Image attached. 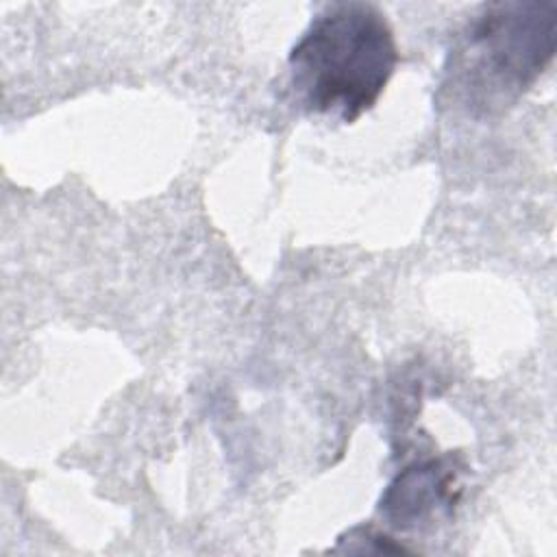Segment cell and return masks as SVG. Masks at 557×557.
I'll use <instances>...</instances> for the list:
<instances>
[{"instance_id": "1", "label": "cell", "mask_w": 557, "mask_h": 557, "mask_svg": "<svg viewBox=\"0 0 557 557\" xmlns=\"http://www.w3.org/2000/svg\"><path fill=\"white\" fill-rule=\"evenodd\" d=\"M555 44L553 2L481 4L455 35L440 96L472 117L498 115L542 76Z\"/></svg>"}, {"instance_id": "2", "label": "cell", "mask_w": 557, "mask_h": 557, "mask_svg": "<svg viewBox=\"0 0 557 557\" xmlns=\"http://www.w3.org/2000/svg\"><path fill=\"white\" fill-rule=\"evenodd\" d=\"M296 102L318 115L355 122L383 94L398 63L394 30L370 2L326 4L289 52Z\"/></svg>"}, {"instance_id": "3", "label": "cell", "mask_w": 557, "mask_h": 557, "mask_svg": "<svg viewBox=\"0 0 557 557\" xmlns=\"http://www.w3.org/2000/svg\"><path fill=\"white\" fill-rule=\"evenodd\" d=\"M453 457L429 459L403 470L381 498V513L398 529H416L457 500Z\"/></svg>"}]
</instances>
